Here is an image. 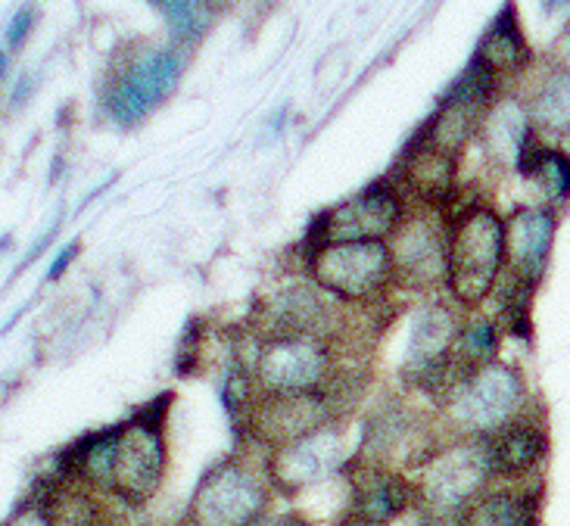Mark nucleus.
I'll use <instances>...</instances> for the list:
<instances>
[{"label":"nucleus","mask_w":570,"mask_h":526,"mask_svg":"<svg viewBox=\"0 0 570 526\" xmlns=\"http://www.w3.org/2000/svg\"><path fill=\"white\" fill-rule=\"evenodd\" d=\"M393 284L409 290H433L449 284V234L433 218H409L396 231Z\"/></svg>","instance_id":"f8f14e48"},{"label":"nucleus","mask_w":570,"mask_h":526,"mask_svg":"<svg viewBox=\"0 0 570 526\" xmlns=\"http://www.w3.org/2000/svg\"><path fill=\"white\" fill-rule=\"evenodd\" d=\"M556 240V212L542 206H527L518 209L505 225V247H509V262L514 278L527 280L537 287L542 278L549 252Z\"/></svg>","instance_id":"dca6fc26"},{"label":"nucleus","mask_w":570,"mask_h":526,"mask_svg":"<svg viewBox=\"0 0 570 526\" xmlns=\"http://www.w3.org/2000/svg\"><path fill=\"white\" fill-rule=\"evenodd\" d=\"M50 526H107V517L100 512V502L85 493L81 486L66 483L60 489H53L41 502Z\"/></svg>","instance_id":"4be33fe9"},{"label":"nucleus","mask_w":570,"mask_h":526,"mask_svg":"<svg viewBox=\"0 0 570 526\" xmlns=\"http://www.w3.org/2000/svg\"><path fill=\"white\" fill-rule=\"evenodd\" d=\"M521 405L524 380L502 361H490L446 387V415L462 430L464 439L495 436L514 420Z\"/></svg>","instance_id":"20e7f679"},{"label":"nucleus","mask_w":570,"mask_h":526,"mask_svg":"<svg viewBox=\"0 0 570 526\" xmlns=\"http://www.w3.org/2000/svg\"><path fill=\"white\" fill-rule=\"evenodd\" d=\"M402 178H405V187L424 206L440 209V206H446L449 193H452L455 156L433 147L424 135H417L415 143L405 150V159H402Z\"/></svg>","instance_id":"f3484780"},{"label":"nucleus","mask_w":570,"mask_h":526,"mask_svg":"<svg viewBox=\"0 0 570 526\" xmlns=\"http://www.w3.org/2000/svg\"><path fill=\"white\" fill-rule=\"evenodd\" d=\"M402 228V197L396 187L386 181L365 187L353 200L334 206L318 218V228H312L308 240L315 244L312 252L324 244H365L384 240Z\"/></svg>","instance_id":"0eeeda50"},{"label":"nucleus","mask_w":570,"mask_h":526,"mask_svg":"<svg viewBox=\"0 0 570 526\" xmlns=\"http://www.w3.org/2000/svg\"><path fill=\"white\" fill-rule=\"evenodd\" d=\"M76 252H78V244H69V247L62 249L60 256H57V259H53V265H50V268H47V280H57L62 275V271H66V268H69V262H72V259H76Z\"/></svg>","instance_id":"c756f323"},{"label":"nucleus","mask_w":570,"mask_h":526,"mask_svg":"<svg viewBox=\"0 0 570 526\" xmlns=\"http://www.w3.org/2000/svg\"><path fill=\"white\" fill-rule=\"evenodd\" d=\"M268 337H318L334 325V306L315 284H287L263 306Z\"/></svg>","instance_id":"2eb2a0df"},{"label":"nucleus","mask_w":570,"mask_h":526,"mask_svg":"<svg viewBox=\"0 0 570 526\" xmlns=\"http://www.w3.org/2000/svg\"><path fill=\"white\" fill-rule=\"evenodd\" d=\"M483 138H487L493 159L521 169L524 156L533 150L530 147V112H524L518 103H499L487 116Z\"/></svg>","instance_id":"412c9836"},{"label":"nucleus","mask_w":570,"mask_h":526,"mask_svg":"<svg viewBox=\"0 0 570 526\" xmlns=\"http://www.w3.org/2000/svg\"><path fill=\"white\" fill-rule=\"evenodd\" d=\"M540 496L527 489H487L474 498L455 526H537Z\"/></svg>","instance_id":"6ab92c4d"},{"label":"nucleus","mask_w":570,"mask_h":526,"mask_svg":"<svg viewBox=\"0 0 570 526\" xmlns=\"http://www.w3.org/2000/svg\"><path fill=\"white\" fill-rule=\"evenodd\" d=\"M272 486L237 458L218 462L190 498V526H249L268 512Z\"/></svg>","instance_id":"423d86ee"},{"label":"nucleus","mask_w":570,"mask_h":526,"mask_svg":"<svg viewBox=\"0 0 570 526\" xmlns=\"http://www.w3.org/2000/svg\"><path fill=\"white\" fill-rule=\"evenodd\" d=\"M31 26H35V10L26 7V10H19L13 16V22H10V31H7V47L16 50V47H22V41L29 38Z\"/></svg>","instance_id":"bb28decb"},{"label":"nucleus","mask_w":570,"mask_h":526,"mask_svg":"<svg viewBox=\"0 0 570 526\" xmlns=\"http://www.w3.org/2000/svg\"><path fill=\"white\" fill-rule=\"evenodd\" d=\"M490 443L487 439H459L446 449H436L421 465V477L415 483L417 505L431 514L433 520H455L464 508L487 493V483L493 480Z\"/></svg>","instance_id":"7ed1b4c3"},{"label":"nucleus","mask_w":570,"mask_h":526,"mask_svg":"<svg viewBox=\"0 0 570 526\" xmlns=\"http://www.w3.org/2000/svg\"><path fill=\"white\" fill-rule=\"evenodd\" d=\"M462 327L446 306H428L417 311L409 353H405V380L417 389L440 393L449 387L452 374V349L459 340Z\"/></svg>","instance_id":"9b49d317"},{"label":"nucleus","mask_w":570,"mask_h":526,"mask_svg":"<svg viewBox=\"0 0 570 526\" xmlns=\"http://www.w3.org/2000/svg\"><path fill=\"white\" fill-rule=\"evenodd\" d=\"M331 365V346L318 337H268L256 356V380L263 393H322Z\"/></svg>","instance_id":"6e6552de"},{"label":"nucleus","mask_w":570,"mask_h":526,"mask_svg":"<svg viewBox=\"0 0 570 526\" xmlns=\"http://www.w3.org/2000/svg\"><path fill=\"white\" fill-rule=\"evenodd\" d=\"M7 526H50V520H47V514L41 505H26V508H19V512L10 517V524Z\"/></svg>","instance_id":"c85d7f7f"},{"label":"nucleus","mask_w":570,"mask_h":526,"mask_svg":"<svg viewBox=\"0 0 570 526\" xmlns=\"http://www.w3.org/2000/svg\"><path fill=\"white\" fill-rule=\"evenodd\" d=\"M156 10L166 16L171 34L178 41H194L200 38L206 26L213 22V7L209 3H190V0H171V3H156Z\"/></svg>","instance_id":"a878e982"},{"label":"nucleus","mask_w":570,"mask_h":526,"mask_svg":"<svg viewBox=\"0 0 570 526\" xmlns=\"http://www.w3.org/2000/svg\"><path fill=\"white\" fill-rule=\"evenodd\" d=\"M312 280L343 302H371L393 284V252L384 240L324 244L312 256Z\"/></svg>","instance_id":"39448f33"},{"label":"nucleus","mask_w":570,"mask_h":526,"mask_svg":"<svg viewBox=\"0 0 570 526\" xmlns=\"http://www.w3.org/2000/svg\"><path fill=\"white\" fill-rule=\"evenodd\" d=\"M166 399H159L150 408H144L138 418L128 420L125 427L109 430V480L107 489L125 505L140 508L159 493L166 477V436H163V418H166Z\"/></svg>","instance_id":"f03ea898"},{"label":"nucleus","mask_w":570,"mask_h":526,"mask_svg":"<svg viewBox=\"0 0 570 526\" xmlns=\"http://www.w3.org/2000/svg\"><path fill=\"white\" fill-rule=\"evenodd\" d=\"M495 349H499V330H495L493 321L480 318V321H471V325L462 327L459 340H455V349H452V368L459 377L464 374L478 371L483 365L495 361ZM455 377V380H459Z\"/></svg>","instance_id":"b1692460"},{"label":"nucleus","mask_w":570,"mask_h":526,"mask_svg":"<svg viewBox=\"0 0 570 526\" xmlns=\"http://www.w3.org/2000/svg\"><path fill=\"white\" fill-rule=\"evenodd\" d=\"M185 72V62L175 50H147L138 60L128 62L109 91L107 109L119 125H138L147 112H154L175 88Z\"/></svg>","instance_id":"9d476101"},{"label":"nucleus","mask_w":570,"mask_h":526,"mask_svg":"<svg viewBox=\"0 0 570 526\" xmlns=\"http://www.w3.org/2000/svg\"><path fill=\"white\" fill-rule=\"evenodd\" d=\"M334 405L327 393H263L249 405L247 427L272 449H284L331 427Z\"/></svg>","instance_id":"1a4fd4ad"},{"label":"nucleus","mask_w":570,"mask_h":526,"mask_svg":"<svg viewBox=\"0 0 570 526\" xmlns=\"http://www.w3.org/2000/svg\"><path fill=\"white\" fill-rule=\"evenodd\" d=\"M474 62H480L495 78L511 76V72L524 69L530 62V47H527L521 26H518V16H514L511 7H505L502 13L495 16V22L478 44Z\"/></svg>","instance_id":"aec40b11"},{"label":"nucleus","mask_w":570,"mask_h":526,"mask_svg":"<svg viewBox=\"0 0 570 526\" xmlns=\"http://www.w3.org/2000/svg\"><path fill=\"white\" fill-rule=\"evenodd\" d=\"M530 122L549 135H570V72H556L542 81L530 103Z\"/></svg>","instance_id":"5701e85b"},{"label":"nucleus","mask_w":570,"mask_h":526,"mask_svg":"<svg viewBox=\"0 0 570 526\" xmlns=\"http://www.w3.org/2000/svg\"><path fill=\"white\" fill-rule=\"evenodd\" d=\"M487 443H490L493 474L495 477H509V480L527 477L549 451V439L542 434V427L530 424V420H511L509 427H502Z\"/></svg>","instance_id":"a211bd4d"},{"label":"nucleus","mask_w":570,"mask_h":526,"mask_svg":"<svg viewBox=\"0 0 570 526\" xmlns=\"http://www.w3.org/2000/svg\"><path fill=\"white\" fill-rule=\"evenodd\" d=\"M509 259L505 221L493 206H468L449 231V290L468 309L493 294Z\"/></svg>","instance_id":"f257e3e1"},{"label":"nucleus","mask_w":570,"mask_h":526,"mask_svg":"<svg viewBox=\"0 0 570 526\" xmlns=\"http://www.w3.org/2000/svg\"><path fill=\"white\" fill-rule=\"evenodd\" d=\"M417 502L415 483H409L393 467L362 465L350 486V505L343 512L346 526H390Z\"/></svg>","instance_id":"4468645a"},{"label":"nucleus","mask_w":570,"mask_h":526,"mask_svg":"<svg viewBox=\"0 0 570 526\" xmlns=\"http://www.w3.org/2000/svg\"><path fill=\"white\" fill-rule=\"evenodd\" d=\"M530 181L542 187L549 200H568L570 197V156L561 150H530L521 162Z\"/></svg>","instance_id":"393cba45"},{"label":"nucleus","mask_w":570,"mask_h":526,"mask_svg":"<svg viewBox=\"0 0 570 526\" xmlns=\"http://www.w3.org/2000/svg\"><path fill=\"white\" fill-rule=\"evenodd\" d=\"M249 526H308L306 517L296 512H265L259 520H253Z\"/></svg>","instance_id":"cd10ccee"},{"label":"nucleus","mask_w":570,"mask_h":526,"mask_svg":"<svg viewBox=\"0 0 570 526\" xmlns=\"http://www.w3.org/2000/svg\"><path fill=\"white\" fill-rule=\"evenodd\" d=\"M343 439L334 427L299 439L284 449H272L265 462V480L281 496H299L308 486L327 480L343 465Z\"/></svg>","instance_id":"ddd939ff"}]
</instances>
